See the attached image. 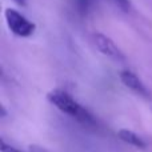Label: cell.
Segmentation results:
<instances>
[{"instance_id": "cell-1", "label": "cell", "mask_w": 152, "mask_h": 152, "mask_svg": "<svg viewBox=\"0 0 152 152\" xmlns=\"http://www.w3.org/2000/svg\"><path fill=\"white\" fill-rule=\"evenodd\" d=\"M47 100L53 104L58 110H60L61 112L67 113V115L72 116L74 119L79 120L83 124H95V119L86 108H83L69 94H67L66 91L61 89H53L47 95Z\"/></svg>"}, {"instance_id": "cell-2", "label": "cell", "mask_w": 152, "mask_h": 152, "mask_svg": "<svg viewBox=\"0 0 152 152\" xmlns=\"http://www.w3.org/2000/svg\"><path fill=\"white\" fill-rule=\"evenodd\" d=\"M4 16H5V21L8 24V28L16 36L28 37L35 32L36 26L32 21H29L27 18H24L20 12L13 10V8H7L4 12Z\"/></svg>"}, {"instance_id": "cell-3", "label": "cell", "mask_w": 152, "mask_h": 152, "mask_svg": "<svg viewBox=\"0 0 152 152\" xmlns=\"http://www.w3.org/2000/svg\"><path fill=\"white\" fill-rule=\"evenodd\" d=\"M94 39H95L96 48L103 55L108 56V58H111V59H115V60H123L124 59V53L121 52L120 48L108 36H105V35H103V34H95Z\"/></svg>"}, {"instance_id": "cell-4", "label": "cell", "mask_w": 152, "mask_h": 152, "mask_svg": "<svg viewBox=\"0 0 152 152\" xmlns=\"http://www.w3.org/2000/svg\"><path fill=\"white\" fill-rule=\"evenodd\" d=\"M119 76H120L121 83H123L127 88H129V89H132L134 92H136V94L142 95L143 97H150L151 96L148 88L143 84V81L140 80V79L137 77L134 72L126 69V71H121L120 74H119Z\"/></svg>"}, {"instance_id": "cell-5", "label": "cell", "mask_w": 152, "mask_h": 152, "mask_svg": "<svg viewBox=\"0 0 152 152\" xmlns=\"http://www.w3.org/2000/svg\"><path fill=\"white\" fill-rule=\"evenodd\" d=\"M118 136L120 137V140H123L124 143L131 144V145H134V147H136V148H140V150H143V148L147 147V144H145L144 140H143L140 136H137V135L135 134L134 131H131V129H127V128L119 129Z\"/></svg>"}, {"instance_id": "cell-6", "label": "cell", "mask_w": 152, "mask_h": 152, "mask_svg": "<svg viewBox=\"0 0 152 152\" xmlns=\"http://www.w3.org/2000/svg\"><path fill=\"white\" fill-rule=\"evenodd\" d=\"M113 1H115V4L118 5L121 11H124V12H128L129 8H131V3H129V0H113Z\"/></svg>"}, {"instance_id": "cell-7", "label": "cell", "mask_w": 152, "mask_h": 152, "mask_svg": "<svg viewBox=\"0 0 152 152\" xmlns=\"http://www.w3.org/2000/svg\"><path fill=\"white\" fill-rule=\"evenodd\" d=\"M0 148H1V152H20L19 150H16V148L11 147V145H7L3 140H1V143H0Z\"/></svg>"}, {"instance_id": "cell-8", "label": "cell", "mask_w": 152, "mask_h": 152, "mask_svg": "<svg viewBox=\"0 0 152 152\" xmlns=\"http://www.w3.org/2000/svg\"><path fill=\"white\" fill-rule=\"evenodd\" d=\"M13 1L19 5H26V0H13Z\"/></svg>"}]
</instances>
